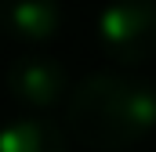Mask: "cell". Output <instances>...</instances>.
I'll return each instance as SVG.
<instances>
[{
    "mask_svg": "<svg viewBox=\"0 0 156 152\" xmlns=\"http://www.w3.org/2000/svg\"><path fill=\"white\" fill-rule=\"evenodd\" d=\"M62 29L58 0H0V33L26 43H44Z\"/></svg>",
    "mask_w": 156,
    "mask_h": 152,
    "instance_id": "obj_4",
    "label": "cell"
},
{
    "mask_svg": "<svg viewBox=\"0 0 156 152\" xmlns=\"http://www.w3.org/2000/svg\"><path fill=\"white\" fill-rule=\"evenodd\" d=\"M98 47L120 65H142L156 54V0H109L94 18Z\"/></svg>",
    "mask_w": 156,
    "mask_h": 152,
    "instance_id": "obj_2",
    "label": "cell"
},
{
    "mask_svg": "<svg viewBox=\"0 0 156 152\" xmlns=\"http://www.w3.org/2000/svg\"><path fill=\"white\" fill-rule=\"evenodd\" d=\"M66 123L80 145L94 152H123L156 127V83L94 73L73 87L66 102Z\"/></svg>",
    "mask_w": 156,
    "mask_h": 152,
    "instance_id": "obj_1",
    "label": "cell"
},
{
    "mask_svg": "<svg viewBox=\"0 0 156 152\" xmlns=\"http://www.w3.org/2000/svg\"><path fill=\"white\" fill-rule=\"evenodd\" d=\"M0 152H66V130L55 119L18 116L0 127Z\"/></svg>",
    "mask_w": 156,
    "mask_h": 152,
    "instance_id": "obj_5",
    "label": "cell"
},
{
    "mask_svg": "<svg viewBox=\"0 0 156 152\" xmlns=\"http://www.w3.org/2000/svg\"><path fill=\"white\" fill-rule=\"evenodd\" d=\"M7 91L29 109H51L69 94V73L62 69V62H55L47 54H26V58L11 62Z\"/></svg>",
    "mask_w": 156,
    "mask_h": 152,
    "instance_id": "obj_3",
    "label": "cell"
}]
</instances>
